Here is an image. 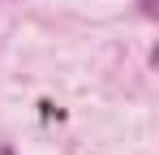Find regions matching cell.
<instances>
[{
  "mask_svg": "<svg viewBox=\"0 0 159 155\" xmlns=\"http://www.w3.org/2000/svg\"><path fill=\"white\" fill-rule=\"evenodd\" d=\"M0 155H13V147H0Z\"/></svg>",
  "mask_w": 159,
  "mask_h": 155,
  "instance_id": "6da1fadb",
  "label": "cell"
}]
</instances>
